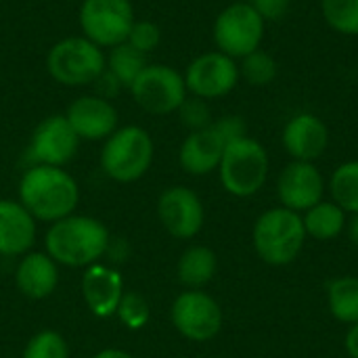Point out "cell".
I'll list each match as a JSON object with an SVG mask.
<instances>
[{
	"mask_svg": "<svg viewBox=\"0 0 358 358\" xmlns=\"http://www.w3.org/2000/svg\"><path fill=\"white\" fill-rule=\"evenodd\" d=\"M134 21L132 0H82L78 8L82 36L103 50L126 42Z\"/></svg>",
	"mask_w": 358,
	"mask_h": 358,
	"instance_id": "cell-8",
	"label": "cell"
},
{
	"mask_svg": "<svg viewBox=\"0 0 358 358\" xmlns=\"http://www.w3.org/2000/svg\"><path fill=\"white\" fill-rule=\"evenodd\" d=\"M325 23L342 36H358V0H321Z\"/></svg>",
	"mask_w": 358,
	"mask_h": 358,
	"instance_id": "cell-27",
	"label": "cell"
},
{
	"mask_svg": "<svg viewBox=\"0 0 358 358\" xmlns=\"http://www.w3.org/2000/svg\"><path fill=\"white\" fill-rule=\"evenodd\" d=\"M216 172L229 195L239 199L254 197L268 180V151L260 141L245 134L227 145Z\"/></svg>",
	"mask_w": 358,
	"mask_h": 358,
	"instance_id": "cell-5",
	"label": "cell"
},
{
	"mask_svg": "<svg viewBox=\"0 0 358 358\" xmlns=\"http://www.w3.org/2000/svg\"><path fill=\"white\" fill-rule=\"evenodd\" d=\"M19 203L36 222H57L76 214L80 203V185L57 166H29L19 180Z\"/></svg>",
	"mask_w": 358,
	"mask_h": 358,
	"instance_id": "cell-1",
	"label": "cell"
},
{
	"mask_svg": "<svg viewBox=\"0 0 358 358\" xmlns=\"http://www.w3.org/2000/svg\"><path fill=\"white\" fill-rule=\"evenodd\" d=\"M109 229L92 216L71 214L48 224L44 235V252L61 266L88 268L96 264L109 250Z\"/></svg>",
	"mask_w": 358,
	"mask_h": 358,
	"instance_id": "cell-2",
	"label": "cell"
},
{
	"mask_svg": "<svg viewBox=\"0 0 358 358\" xmlns=\"http://www.w3.org/2000/svg\"><path fill=\"white\" fill-rule=\"evenodd\" d=\"M327 308L340 323H358V277H338L329 281Z\"/></svg>",
	"mask_w": 358,
	"mask_h": 358,
	"instance_id": "cell-24",
	"label": "cell"
},
{
	"mask_svg": "<svg viewBox=\"0 0 358 358\" xmlns=\"http://www.w3.org/2000/svg\"><path fill=\"white\" fill-rule=\"evenodd\" d=\"M65 117L80 141H105L120 128V113L113 101L94 92L73 99Z\"/></svg>",
	"mask_w": 358,
	"mask_h": 358,
	"instance_id": "cell-15",
	"label": "cell"
},
{
	"mask_svg": "<svg viewBox=\"0 0 358 358\" xmlns=\"http://www.w3.org/2000/svg\"><path fill=\"white\" fill-rule=\"evenodd\" d=\"M128 92L132 101L151 115L176 113L189 94L185 76L164 63H149L128 88Z\"/></svg>",
	"mask_w": 358,
	"mask_h": 358,
	"instance_id": "cell-9",
	"label": "cell"
},
{
	"mask_svg": "<svg viewBox=\"0 0 358 358\" xmlns=\"http://www.w3.org/2000/svg\"><path fill=\"white\" fill-rule=\"evenodd\" d=\"M357 71H358V59H357Z\"/></svg>",
	"mask_w": 358,
	"mask_h": 358,
	"instance_id": "cell-38",
	"label": "cell"
},
{
	"mask_svg": "<svg viewBox=\"0 0 358 358\" xmlns=\"http://www.w3.org/2000/svg\"><path fill=\"white\" fill-rule=\"evenodd\" d=\"M237 63H239V76H241V80H245L254 88H264V86L273 84L275 78L279 76V63H277V59L271 52H266L264 48H258V50L245 55Z\"/></svg>",
	"mask_w": 358,
	"mask_h": 358,
	"instance_id": "cell-26",
	"label": "cell"
},
{
	"mask_svg": "<svg viewBox=\"0 0 358 358\" xmlns=\"http://www.w3.org/2000/svg\"><path fill=\"white\" fill-rule=\"evenodd\" d=\"M126 42L130 46H134L136 50H141L143 55H151L159 42H162V27L155 23V21H149V19H136L128 31V38Z\"/></svg>",
	"mask_w": 358,
	"mask_h": 358,
	"instance_id": "cell-31",
	"label": "cell"
},
{
	"mask_svg": "<svg viewBox=\"0 0 358 358\" xmlns=\"http://www.w3.org/2000/svg\"><path fill=\"white\" fill-rule=\"evenodd\" d=\"M80 289L86 308L96 319H109L115 317V310L124 296V279L120 271L96 262L84 268Z\"/></svg>",
	"mask_w": 358,
	"mask_h": 358,
	"instance_id": "cell-18",
	"label": "cell"
},
{
	"mask_svg": "<svg viewBox=\"0 0 358 358\" xmlns=\"http://www.w3.org/2000/svg\"><path fill=\"white\" fill-rule=\"evenodd\" d=\"M155 157V143L143 126H120L103 141L101 168L107 178L120 185L141 180Z\"/></svg>",
	"mask_w": 358,
	"mask_h": 358,
	"instance_id": "cell-4",
	"label": "cell"
},
{
	"mask_svg": "<svg viewBox=\"0 0 358 358\" xmlns=\"http://www.w3.org/2000/svg\"><path fill=\"white\" fill-rule=\"evenodd\" d=\"M302 222H304L306 237L315 241H334L346 231L348 218L346 212L336 201L323 199L302 214Z\"/></svg>",
	"mask_w": 358,
	"mask_h": 358,
	"instance_id": "cell-22",
	"label": "cell"
},
{
	"mask_svg": "<svg viewBox=\"0 0 358 358\" xmlns=\"http://www.w3.org/2000/svg\"><path fill=\"white\" fill-rule=\"evenodd\" d=\"M254 10L268 23V21H279L283 19L289 8H292V0H248Z\"/></svg>",
	"mask_w": 358,
	"mask_h": 358,
	"instance_id": "cell-32",
	"label": "cell"
},
{
	"mask_svg": "<svg viewBox=\"0 0 358 358\" xmlns=\"http://www.w3.org/2000/svg\"><path fill=\"white\" fill-rule=\"evenodd\" d=\"M80 136L73 132L65 113L44 117L31 132L25 159L29 166H57L65 168L80 149Z\"/></svg>",
	"mask_w": 358,
	"mask_h": 358,
	"instance_id": "cell-12",
	"label": "cell"
},
{
	"mask_svg": "<svg viewBox=\"0 0 358 358\" xmlns=\"http://www.w3.org/2000/svg\"><path fill=\"white\" fill-rule=\"evenodd\" d=\"M180 124L189 130V132H195V130H203L208 128L214 117H212V109H210V101H203L199 96H193V94H187V99L180 103L178 111H176Z\"/></svg>",
	"mask_w": 358,
	"mask_h": 358,
	"instance_id": "cell-30",
	"label": "cell"
},
{
	"mask_svg": "<svg viewBox=\"0 0 358 358\" xmlns=\"http://www.w3.org/2000/svg\"><path fill=\"white\" fill-rule=\"evenodd\" d=\"M182 76L187 92L203 101H216L231 94L241 80L239 63L216 48L197 55L187 65Z\"/></svg>",
	"mask_w": 358,
	"mask_h": 358,
	"instance_id": "cell-11",
	"label": "cell"
},
{
	"mask_svg": "<svg viewBox=\"0 0 358 358\" xmlns=\"http://www.w3.org/2000/svg\"><path fill=\"white\" fill-rule=\"evenodd\" d=\"M15 285L27 300H46L59 285V264L46 252H27L15 268Z\"/></svg>",
	"mask_w": 358,
	"mask_h": 358,
	"instance_id": "cell-19",
	"label": "cell"
},
{
	"mask_svg": "<svg viewBox=\"0 0 358 358\" xmlns=\"http://www.w3.org/2000/svg\"><path fill=\"white\" fill-rule=\"evenodd\" d=\"M252 243L258 258L268 266H287L292 264L304 243L306 231L302 214L292 212L283 206L262 212L252 229Z\"/></svg>",
	"mask_w": 358,
	"mask_h": 358,
	"instance_id": "cell-3",
	"label": "cell"
},
{
	"mask_svg": "<svg viewBox=\"0 0 358 358\" xmlns=\"http://www.w3.org/2000/svg\"><path fill=\"white\" fill-rule=\"evenodd\" d=\"M92 88H94V94H99L103 99H109V101H113L124 90V86L120 84V80L113 73H109L107 69H103L101 76L92 82Z\"/></svg>",
	"mask_w": 358,
	"mask_h": 358,
	"instance_id": "cell-33",
	"label": "cell"
},
{
	"mask_svg": "<svg viewBox=\"0 0 358 358\" xmlns=\"http://www.w3.org/2000/svg\"><path fill=\"white\" fill-rule=\"evenodd\" d=\"M36 241V220L19 199H0V256H23Z\"/></svg>",
	"mask_w": 358,
	"mask_h": 358,
	"instance_id": "cell-20",
	"label": "cell"
},
{
	"mask_svg": "<svg viewBox=\"0 0 358 358\" xmlns=\"http://www.w3.org/2000/svg\"><path fill=\"white\" fill-rule=\"evenodd\" d=\"M115 317L120 319V323L130 329V331H138L143 329L149 319H151V306L147 302V298L138 292H124L120 306L115 310Z\"/></svg>",
	"mask_w": 358,
	"mask_h": 358,
	"instance_id": "cell-29",
	"label": "cell"
},
{
	"mask_svg": "<svg viewBox=\"0 0 358 358\" xmlns=\"http://www.w3.org/2000/svg\"><path fill=\"white\" fill-rule=\"evenodd\" d=\"M229 2H241V0H229Z\"/></svg>",
	"mask_w": 358,
	"mask_h": 358,
	"instance_id": "cell-37",
	"label": "cell"
},
{
	"mask_svg": "<svg viewBox=\"0 0 358 358\" xmlns=\"http://www.w3.org/2000/svg\"><path fill=\"white\" fill-rule=\"evenodd\" d=\"M92 358H134L130 352L120 350V348H105L96 355H92Z\"/></svg>",
	"mask_w": 358,
	"mask_h": 358,
	"instance_id": "cell-36",
	"label": "cell"
},
{
	"mask_svg": "<svg viewBox=\"0 0 358 358\" xmlns=\"http://www.w3.org/2000/svg\"><path fill=\"white\" fill-rule=\"evenodd\" d=\"M281 143L294 162H317L329 147V128L319 115L300 111L283 126Z\"/></svg>",
	"mask_w": 358,
	"mask_h": 358,
	"instance_id": "cell-16",
	"label": "cell"
},
{
	"mask_svg": "<svg viewBox=\"0 0 358 358\" xmlns=\"http://www.w3.org/2000/svg\"><path fill=\"white\" fill-rule=\"evenodd\" d=\"M105 69V50L88 38L67 36L55 42L46 52L48 76L67 88L92 86Z\"/></svg>",
	"mask_w": 358,
	"mask_h": 358,
	"instance_id": "cell-6",
	"label": "cell"
},
{
	"mask_svg": "<svg viewBox=\"0 0 358 358\" xmlns=\"http://www.w3.org/2000/svg\"><path fill=\"white\" fill-rule=\"evenodd\" d=\"M218 273V256L208 245H189L176 262V279L185 289H203Z\"/></svg>",
	"mask_w": 358,
	"mask_h": 358,
	"instance_id": "cell-21",
	"label": "cell"
},
{
	"mask_svg": "<svg viewBox=\"0 0 358 358\" xmlns=\"http://www.w3.org/2000/svg\"><path fill=\"white\" fill-rule=\"evenodd\" d=\"M325 176L315 162H289L277 178V197L283 208L304 214L325 199Z\"/></svg>",
	"mask_w": 358,
	"mask_h": 358,
	"instance_id": "cell-14",
	"label": "cell"
},
{
	"mask_svg": "<svg viewBox=\"0 0 358 358\" xmlns=\"http://www.w3.org/2000/svg\"><path fill=\"white\" fill-rule=\"evenodd\" d=\"M149 65V57L130 46L128 42H122L113 48H107L105 52V69L113 73L124 90H128L134 80L143 73V69Z\"/></svg>",
	"mask_w": 358,
	"mask_h": 358,
	"instance_id": "cell-23",
	"label": "cell"
},
{
	"mask_svg": "<svg viewBox=\"0 0 358 358\" xmlns=\"http://www.w3.org/2000/svg\"><path fill=\"white\" fill-rule=\"evenodd\" d=\"M21 358H69V346L59 331L42 329L29 338Z\"/></svg>",
	"mask_w": 358,
	"mask_h": 358,
	"instance_id": "cell-28",
	"label": "cell"
},
{
	"mask_svg": "<svg viewBox=\"0 0 358 358\" xmlns=\"http://www.w3.org/2000/svg\"><path fill=\"white\" fill-rule=\"evenodd\" d=\"M344 348L350 358H358V323H352L344 338Z\"/></svg>",
	"mask_w": 358,
	"mask_h": 358,
	"instance_id": "cell-34",
	"label": "cell"
},
{
	"mask_svg": "<svg viewBox=\"0 0 358 358\" xmlns=\"http://www.w3.org/2000/svg\"><path fill=\"white\" fill-rule=\"evenodd\" d=\"M170 321L185 340L210 342L220 334L224 315L216 298L203 289H185L172 302Z\"/></svg>",
	"mask_w": 358,
	"mask_h": 358,
	"instance_id": "cell-10",
	"label": "cell"
},
{
	"mask_svg": "<svg viewBox=\"0 0 358 358\" xmlns=\"http://www.w3.org/2000/svg\"><path fill=\"white\" fill-rule=\"evenodd\" d=\"M331 201L346 214H358V159L340 164L329 176Z\"/></svg>",
	"mask_w": 358,
	"mask_h": 358,
	"instance_id": "cell-25",
	"label": "cell"
},
{
	"mask_svg": "<svg viewBox=\"0 0 358 358\" xmlns=\"http://www.w3.org/2000/svg\"><path fill=\"white\" fill-rule=\"evenodd\" d=\"M266 21L254 10L248 0L229 2L214 19L212 40L216 50L233 57L235 61L262 48Z\"/></svg>",
	"mask_w": 358,
	"mask_h": 358,
	"instance_id": "cell-7",
	"label": "cell"
},
{
	"mask_svg": "<svg viewBox=\"0 0 358 358\" xmlns=\"http://www.w3.org/2000/svg\"><path fill=\"white\" fill-rule=\"evenodd\" d=\"M346 235L348 241L358 250V214H352V218L346 222Z\"/></svg>",
	"mask_w": 358,
	"mask_h": 358,
	"instance_id": "cell-35",
	"label": "cell"
},
{
	"mask_svg": "<svg viewBox=\"0 0 358 358\" xmlns=\"http://www.w3.org/2000/svg\"><path fill=\"white\" fill-rule=\"evenodd\" d=\"M157 218L170 237L193 239L203 229L206 208L201 197L193 189L185 185H174L162 191L157 199Z\"/></svg>",
	"mask_w": 358,
	"mask_h": 358,
	"instance_id": "cell-13",
	"label": "cell"
},
{
	"mask_svg": "<svg viewBox=\"0 0 358 358\" xmlns=\"http://www.w3.org/2000/svg\"><path fill=\"white\" fill-rule=\"evenodd\" d=\"M229 141L212 122L203 130L189 132L178 149V166L191 176H206L218 170Z\"/></svg>",
	"mask_w": 358,
	"mask_h": 358,
	"instance_id": "cell-17",
	"label": "cell"
}]
</instances>
